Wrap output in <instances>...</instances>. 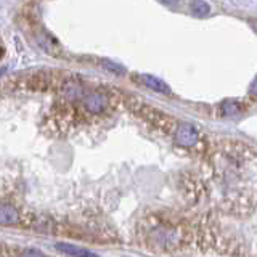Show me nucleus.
Here are the masks:
<instances>
[{
	"mask_svg": "<svg viewBox=\"0 0 257 257\" xmlns=\"http://www.w3.org/2000/svg\"><path fill=\"white\" fill-rule=\"evenodd\" d=\"M191 10L196 16H199V18H204V16L211 13V7H209V4H206L204 0H193Z\"/></svg>",
	"mask_w": 257,
	"mask_h": 257,
	"instance_id": "nucleus-6",
	"label": "nucleus"
},
{
	"mask_svg": "<svg viewBox=\"0 0 257 257\" xmlns=\"http://www.w3.org/2000/svg\"><path fill=\"white\" fill-rule=\"evenodd\" d=\"M0 225L12 227V225H29V223L23 219V215L18 212V209L2 204L0 206Z\"/></svg>",
	"mask_w": 257,
	"mask_h": 257,
	"instance_id": "nucleus-3",
	"label": "nucleus"
},
{
	"mask_svg": "<svg viewBox=\"0 0 257 257\" xmlns=\"http://www.w3.org/2000/svg\"><path fill=\"white\" fill-rule=\"evenodd\" d=\"M56 249L69 257H98V254L88 251L85 247H79V246L69 244V243H56Z\"/></svg>",
	"mask_w": 257,
	"mask_h": 257,
	"instance_id": "nucleus-4",
	"label": "nucleus"
},
{
	"mask_svg": "<svg viewBox=\"0 0 257 257\" xmlns=\"http://www.w3.org/2000/svg\"><path fill=\"white\" fill-rule=\"evenodd\" d=\"M20 257H45L42 252L39 251V249H34V247H29V249H24L21 251Z\"/></svg>",
	"mask_w": 257,
	"mask_h": 257,
	"instance_id": "nucleus-9",
	"label": "nucleus"
},
{
	"mask_svg": "<svg viewBox=\"0 0 257 257\" xmlns=\"http://www.w3.org/2000/svg\"><path fill=\"white\" fill-rule=\"evenodd\" d=\"M82 106L90 112V114H100V112H103L108 106V96L100 92L90 93L84 98Z\"/></svg>",
	"mask_w": 257,
	"mask_h": 257,
	"instance_id": "nucleus-2",
	"label": "nucleus"
},
{
	"mask_svg": "<svg viewBox=\"0 0 257 257\" xmlns=\"http://www.w3.org/2000/svg\"><path fill=\"white\" fill-rule=\"evenodd\" d=\"M103 66L106 68L108 71H111V72H114V74H124V68H120L119 64H116V63H111V61H103Z\"/></svg>",
	"mask_w": 257,
	"mask_h": 257,
	"instance_id": "nucleus-8",
	"label": "nucleus"
},
{
	"mask_svg": "<svg viewBox=\"0 0 257 257\" xmlns=\"http://www.w3.org/2000/svg\"><path fill=\"white\" fill-rule=\"evenodd\" d=\"M161 2H164V4H167V5H174V4L179 2V0H161Z\"/></svg>",
	"mask_w": 257,
	"mask_h": 257,
	"instance_id": "nucleus-10",
	"label": "nucleus"
},
{
	"mask_svg": "<svg viewBox=\"0 0 257 257\" xmlns=\"http://www.w3.org/2000/svg\"><path fill=\"white\" fill-rule=\"evenodd\" d=\"M172 134H174L175 142L182 145V147H195L199 140V134L196 131V127L188 122L177 124Z\"/></svg>",
	"mask_w": 257,
	"mask_h": 257,
	"instance_id": "nucleus-1",
	"label": "nucleus"
},
{
	"mask_svg": "<svg viewBox=\"0 0 257 257\" xmlns=\"http://www.w3.org/2000/svg\"><path fill=\"white\" fill-rule=\"evenodd\" d=\"M222 109H223L225 116H233V114H238L239 112V104L236 101H225Z\"/></svg>",
	"mask_w": 257,
	"mask_h": 257,
	"instance_id": "nucleus-7",
	"label": "nucleus"
},
{
	"mask_svg": "<svg viewBox=\"0 0 257 257\" xmlns=\"http://www.w3.org/2000/svg\"><path fill=\"white\" fill-rule=\"evenodd\" d=\"M140 79L145 85L151 88V90H155L158 93H164V95L171 93V88H169V85L164 82V80H161L155 76H150V74H143V76H140Z\"/></svg>",
	"mask_w": 257,
	"mask_h": 257,
	"instance_id": "nucleus-5",
	"label": "nucleus"
}]
</instances>
